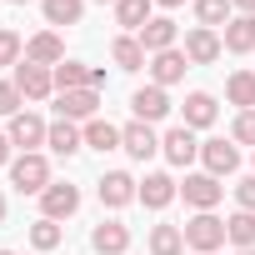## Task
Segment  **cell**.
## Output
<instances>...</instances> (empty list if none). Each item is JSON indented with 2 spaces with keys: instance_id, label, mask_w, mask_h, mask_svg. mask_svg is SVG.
<instances>
[{
  "instance_id": "34",
  "label": "cell",
  "mask_w": 255,
  "mask_h": 255,
  "mask_svg": "<svg viewBox=\"0 0 255 255\" xmlns=\"http://www.w3.org/2000/svg\"><path fill=\"white\" fill-rule=\"evenodd\" d=\"M20 90H15V80H0V115H20Z\"/></svg>"
},
{
  "instance_id": "35",
  "label": "cell",
  "mask_w": 255,
  "mask_h": 255,
  "mask_svg": "<svg viewBox=\"0 0 255 255\" xmlns=\"http://www.w3.org/2000/svg\"><path fill=\"white\" fill-rule=\"evenodd\" d=\"M235 200H240V210H250V215H255V175H245V180L235 185Z\"/></svg>"
},
{
  "instance_id": "18",
  "label": "cell",
  "mask_w": 255,
  "mask_h": 255,
  "mask_svg": "<svg viewBox=\"0 0 255 255\" xmlns=\"http://www.w3.org/2000/svg\"><path fill=\"white\" fill-rule=\"evenodd\" d=\"M90 245H95L100 255H125V250H130V230H125L120 220H100V225L90 230Z\"/></svg>"
},
{
  "instance_id": "9",
  "label": "cell",
  "mask_w": 255,
  "mask_h": 255,
  "mask_svg": "<svg viewBox=\"0 0 255 255\" xmlns=\"http://www.w3.org/2000/svg\"><path fill=\"white\" fill-rule=\"evenodd\" d=\"M105 70L95 65H80V60H60L55 65V90H100Z\"/></svg>"
},
{
  "instance_id": "33",
  "label": "cell",
  "mask_w": 255,
  "mask_h": 255,
  "mask_svg": "<svg viewBox=\"0 0 255 255\" xmlns=\"http://www.w3.org/2000/svg\"><path fill=\"white\" fill-rule=\"evenodd\" d=\"M20 35L15 30H0V65H20Z\"/></svg>"
},
{
  "instance_id": "27",
  "label": "cell",
  "mask_w": 255,
  "mask_h": 255,
  "mask_svg": "<svg viewBox=\"0 0 255 255\" xmlns=\"http://www.w3.org/2000/svg\"><path fill=\"white\" fill-rule=\"evenodd\" d=\"M110 60H115L120 70H140V65H145V45H140L135 35H115V45H110Z\"/></svg>"
},
{
  "instance_id": "2",
  "label": "cell",
  "mask_w": 255,
  "mask_h": 255,
  "mask_svg": "<svg viewBox=\"0 0 255 255\" xmlns=\"http://www.w3.org/2000/svg\"><path fill=\"white\" fill-rule=\"evenodd\" d=\"M180 230H185V245H190V250H200V255H215V250L225 245V220H215L210 210H200V215H195V220H185Z\"/></svg>"
},
{
  "instance_id": "6",
  "label": "cell",
  "mask_w": 255,
  "mask_h": 255,
  "mask_svg": "<svg viewBox=\"0 0 255 255\" xmlns=\"http://www.w3.org/2000/svg\"><path fill=\"white\" fill-rule=\"evenodd\" d=\"M10 145H20L25 155L35 150V145H45V135H50V125L40 120V115H30V110H20V115H10Z\"/></svg>"
},
{
  "instance_id": "23",
  "label": "cell",
  "mask_w": 255,
  "mask_h": 255,
  "mask_svg": "<svg viewBox=\"0 0 255 255\" xmlns=\"http://www.w3.org/2000/svg\"><path fill=\"white\" fill-rule=\"evenodd\" d=\"M180 125H190V130H205V125H215V95H210V90L185 95V120H180Z\"/></svg>"
},
{
  "instance_id": "15",
  "label": "cell",
  "mask_w": 255,
  "mask_h": 255,
  "mask_svg": "<svg viewBox=\"0 0 255 255\" xmlns=\"http://www.w3.org/2000/svg\"><path fill=\"white\" fill-rule=\"evenodd\" d=\"M175 195H180V185H175L165 170H155V175H145V180H140V195H135V200H140L145 210H165Z\"/></svg>"
},
{
  "instance_id": "13",
  "label": "cell",
  "mask_w": 255,
  "mask_h": 255,
  "mask_svg": "<svg viewBox=\"0 0 255 255\" xmlns=\"http://www.w3.org/2000/svg\"><path fill=\"white\" fill-rule=\"evenodd\" d=\"M180 195H185V205H195V210H215L220 195H225V185H220L215 175H185Z\"/></svg>"
},
{
  "instance_id": "17",
  "label": "cell",
  "mask_w": 255,
  "mask_h": 255,
  "mask_svg": "<svg viewBox=\"0 0 255 255\" xmlns=\"http://www.w3.org/2000/svg\"><path fill=\"white\" fill-rule=\"evenodd\" d=\"M25 60H30V65H50V70H55V65L65 60V40H60L55 30H40V35H30Z\"/></svg>"
},
{
  "instance_id": "8",
  "label": "cell",
  "mask_w": 255,
  "mask_h": 255,
  "mask_svg": "<svg viewBox=\"0 0 255 255\" xmlns=\"http://www.w3.org/2000/svg\"><path fill=\"white\" fill-rule=\"evenodd\" d=\"M160 150H165V160H170V165H190V160L200 155V140H195L190 125H170V130L160 135Z\"/></svg>"
},
{
  "instance_id": "19",
  "label": "cell",
  "mask_w": 255,
  "mask_h": 255,
  "mask_svg": "<svg viewBox=\"0 0 255 255\" xmlns=\"http://www.w3.org/2000/svg\"><path fill=\"white\" fill-rule=\"evenodd\" d=\"M150 5H155V0H115V25H120L125 35H130V30L140 35V30L155 20V15H150Z\"/></svg>"
},
{
  "instance_id": "41",
  "label": "cell",
  "mask_w": 255,
  "mask_h": 255,
  "mask_svg": "<svg viewBox=\"0 0 255 255\" xmlns=\"http://www.w3.org/2000/svg\"><path fill=\"white\" fill-rule=\"evenodd\" d=\"M0 255H15V250H0Z\"/></svg>"
},
{
  "instance_id": "36",
  "label": "cell",
  "mask_w": 255,
  "mask_h": 255,
  "mask_svg": "<svg viewBox=\"0 0 255 255\" xmlns=\"http://www.w3.org/2000/svg\"><path fill=\"white\" fill-rule=\"evenodd\" d=\"M0 165H10V135H0Z\"/></svg>"
},
{
  "instance_id": "21",
  "label": "cell",
  "mask_w": 255,
  "mask_h": 255,
  "mask_svg": "<svg viewBox=\"0 0 255 255\" xmlns=\"http://www.w3.org/2000/svg\"><path fill=\"white\" fill-rule=\"evenodd\" d=\"M225 50H230V55H250V50H255V15H230V25H225Z\"/></svg>"
},
{
  "instance_id": "1",
  "label": "cell",
  "mask_w": 255,
  "mask_h": 255,
  "mask_svg": "<svg viewBox=\"0 0 255 255\" xmlns=\"http://www.w3.org/2000/svg\"><path fill=\"white\" fill-rule=\"evenodd\" d=\"M10 185L20 190V195H45V185H50V165H45V155H15L10 160Z\"/></svg>"
},
{
  "instance_id": "4",
  "label": "cell",
  "mask_w": 255,
  "mask_h": 255,
  "mask_svg": "<svg viewBox=\"0 0 255 255\" xmlns=\"http://www.w3.org/2000/svg\"><path fill=\"white\" fill-rule=\"evenodd\" d=\"M120 150L130 155V160H150L160 150V135L150 130L145 120H130V125H120Z\"/></svg>"
},
{
  "instance_id": "30",
  "label": "cell",
  "mask_w": 255,
  "mask_h": 255,
  "mask_svg": "<svg viewBox=\"0 0 255 255\" xmlns=\"http://www.w3.org/2000/svg\"><path fill=\"white\" fill-rule=\"evenodd\" d=\"M195 20H200L205 30L230 25V0H195Z\"/></svg>"
},
{
  "instance_id": "40",
  "label": "cell",
  "mask_w": 255,
  "mask_h": 255,
  "mask_svg": "<svg viewBox=\"0 0 255 255\" xmlns=\"http://www.w3.org/2000/svg\"><path fill=\"white\" fill-rule=\"evenodd\" d=\"M10 5H25V0H10Z\"/></svg>"
},
{
  "instance_id": "28",
  "label": "cell",
  "mask_w": 255,
  "mask_h": 255,
  "mask_svg": "<svg viewBox=\"0 0 255 255\" xmlns=\"http://www.w3.org/2000/svg\"><path fill=\"white\" fill-rule=\"evenodd\" d=\"M150 255H185V230L180 225H155L150 230Z\"/></svg>"
},
{
  "instance_id": "16",
  "label": "cell",
  "mask_w": 255,
  "mask_h": 255,
  "mask_svg": "<svg viewBox=\"0 0 255 255\" xmlns=\"http://www.w3.org/2000/svg\"><path fill=\"white\" fill-rule=\"evenodd\" d=\"M175 35H180V25H175L170 15H155V20H150L135 40L145 45V55H160V50H175Z\"/></svg>"
},
{
  "instance_id": "42",
  "label": "cell",
  "mask_w": 255,
  "mask_h": 255,
  "mask_svg": "<svg viewBox=\"0 0 255 255\" xmlns=\"http://www.w3.org/2000/svg\"><path fill=\"white\" fill-rule=\"evenodd\" d=\"M240 255H255V250H240Z\"/></svg>"
},
{
  "instance_id": "37",
  "label": "cell",
  "mask_w": 255,
  "mask_h": 255,
  "mask_svg": "<svg viewBox=\"0 0 255 255\" xmlns=\"http://www.w3.org/2000/svg\"><path fill=\"white\" fill-rule=\"evenodd\" d=\"M230 5H235L240 15H255V0H230Z\"/></svg>"
},
{
  "instance_id": "39",
  "label": "cell",
  "mask_w": 255,
  "mask_h": 255,
  "mask_svg": "<svg viewBox=\"0 0 255 255\" xmlns=\"http://www.w3.org/2000/svg\"><path fill=\"white\" fill-rule=\"evenodd\" d=\"M0 220H5V195H0Z\"/></svg>"
},
{
  "instance_id": "32",
  "label": "cell",
  "mask_w": 255,
  "mask_h": 255,
  "mask_svg": "<svg viewBox=\"0 0 255 255\" xmlns=\"http://www.w3.org/2000/svg\"><path fill=\"white\" fill-rule=\"evenodd\" d=\"M230 140H235V145H255V110H240V115H235Z\"/></svg>"
},
{
  "instance_id": "20",
  "label": "cell",
  "mask_w": 255,
  "mask_h": 255,
  "mask_svg": "<svg viewBox=\"0 0 255 255\" xmlns=\"http://www.w3.org/2000/svg\"><path fill=\"white\" fill-rule=\"evenodd\" d=\"M185 70H190L185 50H160V55L150 60V75H155V85H160V90H165V85H175V80H185Z\"/></svg>"
},
{
  "instance_id": "31",
  "label": "cell",
  "mask_w": 255,
  "mask_h": 255,
  "mask_svg": "<svg viewBox=\"0 0 255 255\" xmlns=\"http://www.w3.org/2000/svg\"><path fill=\"white\" fill-rule=\"evenodd\" d=\"M30 245H35V250H55V245H60V220H45V215H40V220L30 225Z\"/></svg>"
},
{
  "instance_id": "38",
  "label": "cell",
  "mask_w": 255,
  "mask_h": 255,
  "mask_svg": "<svg viewBox=\"0 0 255 255\" xmlns=\"http://www.w3.org/2000/svg\"><path fill=\"white\" fill-rule=\"evenodd\" d=\"M155 5H165V10H175V5H185V0H155Z\"/></svg>"
},
{
  "instance_id": "43",
  "label": "cell",
  "mask_w": 255,
  "mask_h": 255,
  "mask_svg": "<svg viewBox=\"0 0 255 255\" xmlns=\"http://www.w3.org/2000/svg\"><path fill=\"white\" fill-rule=\"evenodd\" d=\"M100 5H105V0H100ZM110 5H115V0H110Z\"/></svg>"
},
{
  "instance_id": "12",
  "label": "cell",
  "mask_w": 255,
  "mask_h": 255,
  "mask_svg": "<svg viewBox=\"0 0 255 255\" xmlns=\"http://www.w3.org/2000/svg\"><path fill=\"white\" fill-rule=\"evenodd\" d=\"M200 160H205V175H235V165H240V150H235V140H205L200 145Z\"/></svg>"
},
{
  "instance_id": "22",
  "label": "cell",
  "mask_w": 255,
  "mask_h": 255,
  "mask_svg": "<svg viewBox=\"0 0 255 255\" xmlns=\"http://www.w3.org/2000/svg\"><path fill=\"white\" fill-rule=\"evenodd\" d=\"M45 145H50L55 155H75V150L85 145V130H80L75 120H55V125H50V135H45Z\"/></svg>"
},
{
  "instance_id": "26",
  "label": "cell",
  "mask_w": 255,
  "mask_h": 255,
  "mask_svg": "<svg viewBox=\"0 0 255 255\" xmlns=\"http://www.w3.org/2000/svg\"><path fill=\"white\" fill-rule=\"evenodd\" d=\"M225 100L240 105V110H255V70H235L225 80Z\"/></svg>"
},
{
  "instance_id": "24",
  "label": "cell",
  "mask_w": 255,
  "mask_h": 255,
  "mask_svg": "<svg viewBox=\"0 0 255 255\" xmlns=\"http://www.w3.org/2000/svg\"><path fill=\"white\" fill-rule=\"evenodd\" d=\"M85 145L90 150H120V125H110L105 115H95V120H85Z\"/></svg>"
},
{
  "instance_id": "29",
  "label": "cell",
  "mask_w": 255,
  "mask_h": 255,
  "mask_svg": "<svg viewBox=\"0 0 255 255\" xmlns=\"http://www.w3.org/2000/svg\"><path fill=\"white\" fill-rule=\"evenodd\" d=\"M85 0H45V20L50 25H80Z\"/></svg>"
},
{
  "instance_id": "25",
  "label": "cell",
  "mask_w": 255,
  "mask_h": 255,
  "mask_svg": "<svg viewBox=\"0 0 255 255\" xmlns=\"http://www.w3.org/2000/svg\"><path fill=\"white\" fill-rule=\"evenodd\" d=\"M225 240H230L235 250H255V215H250V210H235V215L225 220Z\"/></svg>"
},
{
  "instance_id": "7",
  "label": "cell",
  "mask_w": 255,
  "mask_h": 255,
  "mask_svg": "<svg viewBox=\"0 0 255 255\" xmlns=\"http://www.w3.org/2000/svg\"><path fill=\"white\" fill-rule=\"evenodd\" d=\"M95 190H100V205H110V210H120V205H130V200L140 195V180H130V175H125V170H105Z\"/></svg>"
},
{
  "instance_id": "14",
  "label": "cell",
  "mask_w": 255,
  "mask_h": 255,
  "mask_svg": "<svg viewBox=\"0 0 255 255\" xmlns=\"http://www.w3.org/2000/svg\"><path fill=\"white\" fill-rule=\"evenodd\" d=\"M220 50H225V40H220L215 30H205V25H195V30L185 35V60H190V65H210V60H220Z\"/></svg>"
},
{
  "instance_id": "11",
  "label": "cell",
  "mask_w": 255,
  "mask_h": 255,
  "mask_svg": "<svg viewBox=\"0 0 255 255\" xmlns=\"http://www.w3.org/2000/svg\"><path fill=\"white\" fill-rule=\"evenodd\" d=\"M130 110H135V120L155 125V120H165V115H170V95H165L160 85H140V90L130 95Z\"/></svg>"
},
{
  "instance_id": "10",
  "label": "cell",
  "mask_w": 255,
  "mask_h": 255,
  "mask_svg": "<svg viewBox=\"0 0 255 255\" xmlns=\"http://www.w3.org/2000/svg\"><path fill=\"white\" fill-rule=\"evenodd\" d=\"M95 110H100V90H60L55 100L60 120H95Z\"/></svg>"
},
{
  "instance_id": "5",
  "label": "cell",
  "mask_w": 255,
  "mask_h": 255,
  "mask_svg": "<svg viewBox=\"0 0 255 255\" xmlns=\"http://www.w3.org/2000/svg\"><path fill=\"white\" fill-rule=\"evenodd\" d=\"M15 90H20L25 100H45V95L55 90V70H50V65H30V60H20V65H15Z\"/></svg>"
},
{
  "instance_id": "3",
  "label": "cell",
  "mask_w": 255,
  "mask_h": 255,
  "mask_svg": "<svg viewBox=\"0 0 255 255\" xmlns=\"http://www.w3.org/2000/svg\"><path fill=\"white\" fill-rule=\"evenodd\" d=\"M40 210H45V220H70L80 210V190L70 180H50L45 195H40Z\"/></svg>"
}]
</instances>
